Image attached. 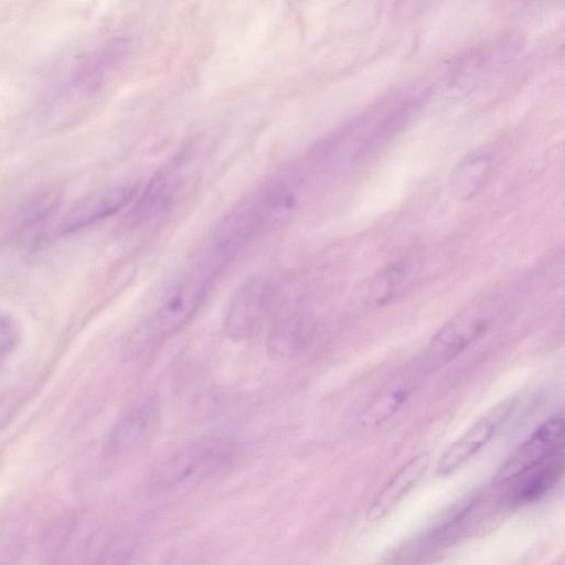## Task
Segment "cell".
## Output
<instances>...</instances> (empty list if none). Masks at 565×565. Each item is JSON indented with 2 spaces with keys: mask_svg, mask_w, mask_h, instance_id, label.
<instances>
[{
  "mask_svg": "<svg viewBox=\"0 0 565 565\" xmlns=\"http://www.w3.org/2000/svg\"><path fill=\"white\" fill-rule=\"evenodd\" d=\"M224 267L206 256L173 286L146 324V335L159 342L180 331L196 315Z\"/></svg>",
  "mask_w": 565,
  "mask_h": 565,
  "instance_id": "1",
  "label": "cell"
},
{
  "mask_svg": "<svg viewBox=\"0 0 565 565\" xmlns=\"http://www.w3.org/2000/svg\"><path fill=\"white\" fill-rule=\"evenodd\" d=\"M128 43L124 38L105 40L74 56L60 74L58 97H87L99 92L124 62Z\"/></svg>",
  "mask_w": 565,
  "mask_h": 565,
  "instance_id": "2",
  "label": "cell"
},
{
  "mask_svg": "<svg viewBox=\"0 0 565 565\" xmlns=\"http://www.w3.org/2000/svg\"><path fill=\"white\" fill-rule=\"evenodd\" d=\"M235 454L234 443L223 438L186 446L159 465L153 475L154 487L173 488L206 478L226 467Z\"/></svg>",
  "mask_w": 565,
  "mask_h": 565,
  "instance_id": "3",
  "label": "cell"
},
{
  "mask_svg": "<svg viewBox=\"0 0 565 565\" xmlns=\"http://www.w3.org/2000/svg\"><path fill=\"white\" fill-rule=\"evenodd\" d=\"M564 417L555 414L540 425L507 459L495 475L494 482L504 484L546 459L563 452Z\"/></svg>",
  "mask_w": 565,
  "mask_h": 565,
  "instance_id": "4",
  "label": "cell"
},
{
  "mask_svg": "<svg viewBox=\"0 0 565 565\" xmlns=\"http://www.w3.org/2000/svg\"><path fill=\"white\" fill-rule=\"evenodd\" d=\"M135 195L134 185H117L88 194L56 221L51 233L57 237L75 234L116 214L128 205Z\"/></svg>",
  "mask_w": 565,
  "mask_h": 565,
  "instance_id": "5",
  "label": "cell"
},
{
  "mask_svg": "<svg viewBox=\"0 0 565 565\" xmlns=\"http://www.w3.org/2000/svg\"><path fill=\"white\" fill-rule=\"evenodd\" d=\"M515 402L514 397L505 398L480 417L445 450L437 462V473L443 477L451 475L486 446L508 418Z\"/></svg>",
  "mask_w": 565,
  "mask_h": 565,
  "instance_id": "6",
  "label": "cell"
},
{
  "mask_svg": "<svg viewBox=\"0 0 565 565\" xmlns=\"http://www.w3.org/2000/svg\"><path fill=\"white\" fill-rule=\"evenodd\" d=\"M270 288L262 279L246 281L233 296L224 318V331L235 341L253 337L260 328L268 307Z\"/></svg>",
  "mask_w": 565,
  "mask_h": 565,
  "instance_id": "7",
  "label": "cell"
},
{
  "mask_svg": "<svg viewBox=\"0 0 565 565\" xmlns=\"http://www.w3.org/2000/svg\"><path fill=\"white\" fill-rule=\"evenodd\" d=\"M160 417L159 401L151 397L122 416L106 444L109 457L125 455L142 445L153 434Z\"/></svg>",
  "mask_w": 565,
  "mask_h": 565,
  "instance_id": "8",
  "label": "cell"
},
{
  "mask_svg": "<svg viewBox=\"0 0 565 565\" xmlns=\"http://www.w3.org/2000/svg\"><path fill=\"white\" fill-rule=\"evenodd\" d=\"M181 159L153 178L129 213L131 223L145 221L169 204L183 183L185 163Z\"/></svg>",
  "mask_w": 565,
  "mask_h": 565,
  "instance_id": "9",
  "label": "cell"
},
{
  "mask_svg": "<svg viewBox=\"0 0 565 565\" xmlns=\"http://www.w3.org/2000/svg\"><path fill=\"white\" fill-rule=\"evenodd\" d=\"M429 463V457L420 454L405 463L384 486L367 511V519L376 521L390 513L420 480Z\"/></svg>",
  "mask_w": 565,
  "mask_h": 565,
  "instance_id": "10",
  "label": "cell"
},
{
  "mask_svg": "<svg viewBox=\"0 0 565 565\" xmlns=\"http://www.w3.org/2000/svg\"><path fill=\"white\" fill-rule=\"evenodd\" d=\"M563 469V452H559L522 473L512 481L511 501L521 504L540 499L557 483Z\"/></svg>",
  "mask_w": 565,
  "mask_h": 565,
  "instance_id": "11",
  "label": "cell"
},
{
  "mask_svg": "<svg viewBox=\"0 0 565 565\" xmlns=\"http://www.w3.org/2000/svg\"><path fill=\"white\" fill-rule=\"evenodd\" d=\"M409 391L403 386H390L376 394L360 414L365 427L379 426L390 419L407 401Z\"/></svg>",
  "mask_w": 565,
  "mask_h": 565,
  "instance_id": "12",
  "label": "cell"
},
{
  "mask_svg": "<svg viewBox=\"0 0 565 565\" xmlns=\"http://www.w3.org/2000/svg\"><path fill=\"white\" fill-rule=\"evenodd\" d=\"M307 333V321L300 316L290 315L274 330L270 348L279 353L291 352L299 348Z\"/></svg>",
  "mask_w": 565,
  "mask_h": 565,
  "instance_id": "13",
  "label": "cell"
},
{
  "mask_svg": "<svg viewBox=\"0 0 565 565\" xmlns=\"http://www.w3.org/2000/svg\"><path fill=\"white\" fill-rule=\"evenodd\" d=\"M22 328L19 320L0 308V361L9 356L19 345Z\"/></svg>",
  "mask_w": 565,
  "mask_h": 565,
  "instance_id": "14",
  "label": "cell"
},
{
  "mask_svg": "<svg viewBox=\"0 0 565 565\" xmlns=\"http://www.w3.org/2000/svg\"><path fill=\"white\" fill-rule=\"evenodd\" d=\"M19 546L11 535L0 534V565H12L19 554Z\"/></svg>",
  "mask_w": 565,
  "mask_h": 565,
  "instance_id": "15",
  "label": "cell"
}]
</instances>
